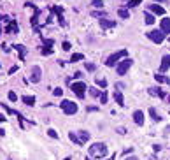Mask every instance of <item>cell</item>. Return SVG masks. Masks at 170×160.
<instances>
[{"mask_svg":"<svg viewBox=\"0 0 170 160\" xmlns=\"http://www.w3.org/2000/svg\"><path fill=\"white\" fill-rule=\"evenodd\" d=\"M107 160H114V155H112V157H111V159H107Z\"/></svg>","mask_w":170,"mask_h":160,"instance_id":"41","label":"cell"},{"mask_svg":"<svg viewBox=\"0 0 170 160\" xmlns=\"http://www.w3.org/2000/svg\"><path fill=\"white\" fill-rule=\"evenodd\" d=\"M53 11L58 14V21H60V25H65V19H63V16H61L63 9H61V7H53Z\"/></svg>","mask_w":170,"mask_h":160,"instance_id":"15","label":"cell"},{"mask_svg":"<svg viewBox=\"0 0 170 160\" xmlns=\"http://www.w3.org/2000/svg\"><path fill=\"white\" fill-rule=\"evenodd\" d=\"M84 90H88V88H86V83H83V81H79V83H72V92H74L79 99L84 97Z\"/></svg>","mask_w":170,"mask_h":160,"instance_id":"6","label":"cell"},{"mask_svg":"<svg viewBox=\"0 0 170 160\" xmlns=\"http://www.w3.org/2000/svg\"><path fill=\"white\" fill-rule=\"evenodd\" d=\"M116 130H118V134H121V136H123V134H126V129H125V127H118Z\"/></svg>","mask_w":170,"mask_h":160,"instance_id":"37","label":"cell"},{"mask_svg":"<svg viewBox=\"0 0 170 160\" xmlns=\"http://www.w3.org/2000/svg\"><path fill=\"white\" fill-rule=\"evenodd\" d=\"M14 48H16V49L19 51V56H21V58H23V56L26 55V49H25V46H21V44H18V46H14Z\"/></svg>","mask_w":170,"mask_h":160,"instance_id":"26","label":"cell"},{"mask_svg":"<svg viewBox=\"0 0 170 160\" xmlns=\"http://www.w3.org/2000/svg\"><path fill=\"white\" fill-rule=\"evenodd\" d=\"M47 136H49V137H53V139H58V134H56V130H53V129H49V130H47Z\"/></svg>","mask_w":170,"mask_h":160,"instance_id":"32","label":"cell"},{"mask_svg":"<svg viewBox=\"0 0 170 160\" xmlns=\"http://www.w3.org/2000/svg\"><path fill=\"white\" fill-rule=\"evenodd\" d=\"M86 69H88L90 72H93V70L97 69V65H95V63H86Z\"/></svg>","mask_w":170,"mask_h":160,"instance_id":"36","label":"cell"},{"mask_svg":"<svg viewBox=\"0 0 170 160\" xmlns=\"http://www.w3.org/2000/svg\"><path fill=\"white\" fill-rule=\"evenodd\" d=\"M16 70H18V67H16V65H14V67H11V69H9V74H14V72H16Z\"/></svg>","mask_w":170,"mask_h":160,"instance_id":"38","label":"cell"},{"mask_svg":"<svg viewBox=\"0 0 170 160\" xmlns=\"http://www.w3.org/2000/svg\"><path fill=\"white\" fill-rule=\"evenodd\" d=\"M149 113H151V116H153V120H154V122H162V116L156 113V109H154V107H151V109H149Z\"/></svg>","mask_w":170,"mask_h":160,"instance_id":"20","label":"cell"},{"mask_svg":"<svg viewBox=\"0 0 170 160\" xmlns=\"http://www.w3.org/2000/svg\"><path fill=\"white\" fill-rule=\"evenodd\" d=\"M60 107L63 109L65 114H75V113H77V104H75V102H70V100H63V102L60 104Z\"/></svg>","mask_w":170,"mask_h":160,"instance_id":"3","label":"cell"},{"mask_svg":"<svg viewBox=\"0 0 170 160\" xmlns=\"http://www.w3.org/2000/svg\"><path fill=\"white\" fill-rule=\"evenodd\" d=\"M118 14H119V18H123V19H128V18H130V12H128L126 9H119Z\"/></svg>","mask_w":170,"mask_h":160,"instance_id":"22","label":"cell"},{"mask_svg":"<svg viewBox=\"0 0 170 160\" xmlns=\"http://www.w3.org/2000/svg\"><path fill=\"white\" fill-rule=\"evenodd\" d=\"M83 58H84L83 53H74V55L70 56V62H79V60H83Z\"/></svg>","mask_w":170,"mask_h":160,"instance_id":"25","label":"cell"},{"mask_svg":"<svg viewBox=\"0 0 170 160\" xmlns=\"http://www.w3.org/2000/svg\"><path fill=\"white\" fill-rule=\"evenodd\" d=\"M7 97H9V100H11V102H16V100H18V95H16L14 92H9V95H7Z\"/></svg>","mask_w":170,"mask_h":160,"instance_id":"31","label":"cell"},{"mask_svg":"<svg viewBox=\"0 0 170 160\" xmlns=\"http://www.w3.org/2000/svg\"><path fill=\"white\" fill-rule=\"evenodd\" d=\"M116 26V21L114 19H100V28H104V30H107V28H114Z\"/></svg>","mask_w":170,"mask_h":160,"instance_id":"8","label":"cell"},{"mask_svg":"<svg viewBox=\"0 0 170 160\" xmlns=\"http://www.w3.org/2000/svg\"><path fill=\"white\" fill-rule=\"evenodd\" d=\"M100 102H102V104H105V102H107V93H105L104 90H102V95H100Z\"/></svg>","mask_w":170,"mask_h":160,"instance_id":"34","label":"cell"},{"mask_svg":"<svg viewBox=\"0 0 170 160\" xmlns=\"http://www.w3.org/2000/svg\"><path fill=\"white\" fill-rule=\"evenodd\" d=\"M147 37H149L153 42L160 44V42H163V39H165V33H163L162 30H149V32H147Z\"/></svg>","mask_w":170,"mask_h":160,"instance_id":"5","label":"cell"},{"mask_svg":"<svg viewBox=\"0 0 170 160\" xmlns=\"http://www.w3.org/2000/svg\"><path fill=\"white\" fill-rule=\"evenodd\" d=\"M144 18H146V23H147V25H153V23H154V16H153L151 12H146Z\"/></svg>","mask_w":170,"mask_h":160,"instance_id":"23","label":"cell"},{"mask_svg":"<svg viewBox=\"0 0 170 160\" xmlns=\"http://www.w3.org/2000/svg\"><path fill=\"white\" fill-rule=\"evenodd\" d=\"M23 102H25L26 106H33V104H35V97H28V95H25V97H23Z\"/></svg>","mask_w":170,"mask_h":160,"instance_id":"19","label":"cell"},{"mask_svg":"<svg viewBox=\"0 0 170 160\" xmlns=\"http://www.w3.org/2000/svg\"><path fill=\"white\" fill-rule=\"evenodd\" d=\"M88 151H90V155L95 157V159H104V157L107 155V144H105V143H95V144L90 146Z\"/></svg>","mask_w":170,"mask_h":160,"instance_id":"1","label":"cell"},{"mask_svg":"<svg viewBox=\"0 0 170 160\" xmlns=\"http://www.w3.org/2000/svg\"><path fill=\"white\" fill-rule=\"evenodd\" d=\"M169 69H170V55H165V56L162 58L160 70H162V72H165V70H169Z\"/></svg>","mask_w":170,"mask_h":160,"instance_id":"9","label":"cell"},{"mask_svg":"<svg viewBox=\"0 0 170 160\" xmlns=\"http://www.w3.org/2000/svg\"><path fill=\"white\" fill-rule=\"evenodd\" d=\"M91 4H93V7H97V9H102V7H104V2H102V0H93Z\"/></svg>","mask_w":170,"mask_h":160,"instance_id":"29","label":"cell"},{"mask_svg":"<svg viewBox=\"0 0 170 160\" xmlns=\"http://www.w3.org/2000/svg\"><path fill=\"white\" fill-rule=\"evenodd\" d=\"M61 93H63V90H61V88H56V90H53V95H54V97H61Z\"/></svg>","mask_w":170,"mask_h":160,"instance_id":"33","label":"cell"},{"mask_svg":"<svg viewBox=\"0 0 170 160\" xmlns=\"http://www.w3.org/2000/svg\"><path fill=\"white\" fill-rule=\"evenodd\" d=\"M149 11H151V12H154V14H158V16H163V14H165V9H163L162 5H158V4L149 5Z\"/></svg>","mask_w":170,"mask_h":160,"instance_id":"10","label":"cell"},{"mask_svg":"<svg viewBox=\"0 0 170 160\" xmlns=\"http://www.w3.org/2000/svg\"><path fill=\"white\" fill-rule=\"evenodd\" d=\"M133 122H135L137 125H144V113H142L140 109L133 113Z\"/></svg>","mask_w":170,"mask_h":160,"instance_id":"11","label":"cell"},{"mask_svg":"<svg viewBox=\"0 0 170 160\" xmlns=\"http://www.w3.org/2000/svg\"><path fill=\"white\" fill-rule=\"evenodd\" d=\"M126 160H139V159H137V157H128Z\"/></svg>","mask_w":170,"mask_h":160,"instance_id":"40","label":"cell"},{"mask_svg":"<svg viewBox=\"0 0 170 160\" xmlns=\"http://www.w3.org/2000/svg\"><path fill=\"white\" fill-rule=\"evenodd\" d=\"M0 19H2V18H0Z\"/></svg>","mask_w":170,"mask_h":160,"instance_id":"43","label":"cell"},{"mask_svg":"<svg viewBox=\"0 0 170 160\" xmlns=\"http://www.w3.org/2000/svg\"><path fill=\"white\" fill-rule=\"evenodd\" d=\"M112 97H114V100H116L119 106H125V99H123V93H121L119 90H118V92H114V95H112Z\"/></svg>","mask_w":170,"mask_h":160,"instance_id":"14","label":"cell"},{"mask_svg":"<svg viewBox=\"0 0 170 160\" xmlns=\"http://www.w3.org/2000/svg\"><path fill=\"white\" fill-rule=\"evenodd\" d=\"M68 139H70L72 143H75V144H79V146L83 144V143H81V139H79V137H77V136H75L74 132H70V134H68Z\"/></svg>","mask_w":170,"mask_h":160,"instance_id":"21","label":"cell"},{"mask_svg":"<svg viewBox=\"0 0 170 160\" xmlns=\"http://www.w3.org/2000/svg\"><path fill=\"white\" fill-rule=\"evenodd\" d=\"M95 81H97V85H98V86H102V88H105V86H107V81H105L104 78H97Z\"/></svg>","mask_w":170,"mask_h":160,"instance_id":"27","label":"cell"},{"mask_svg":"<svg viewBox=\"0 0 170 160\" xmlns=\"http://www.w3.org/2000/svg\"><path fill=\"white\" fill-rule=\"evenodd\" d=\"M132 63H133V60H130V58H125L123 62H119V63H118V67H116L118 74H119V76H125V74L128 72V69L132 67Z\"/></svg>","mask_w":170,"mask_h":160,"instance_id":"4","label":"cell"},{"mask_svg":"<svg viewBox=\"0 0 170 160\" xmlns=\"http://www.w3.org/2000/svg\"><path fill=\"white\" fill-rule=\"evenodd\" d=\"M0 122H5V116L4 114H0Z\"/></svg>","mask_w":170,"mask_h":160,"instance_id":"39","label":"cell"},{"mask_svg":"<svg viewBox=\"0 0 170 160\" xmlns=\"http://www.w3.org/2000/svg\"><path fill=\"white\" fill-rule=\"evenodd\" d=\"M5 32H7V33H11V32H16V33H18V25H16L14 21H11V25L7 26V30H5Z\"/></svg>","mask_w":170,"mask_h":160,"instance_id":"24","label":"cell"},{"mask_svg":"<svg viewBox=\"0 0 170 160\" xmlns=\"http://www.w3.org/2000/svg\"><path fill=\"white\" fill-rule=\"evenodd\" d=\"M51 46H53V41H46V48L42 49V55H46V56H47V55H51V53H53Z\"/></svg>","mask_w":170,"mask_h":160,"instance_id":"16","label":"cell"},{"mask_svg":"<svg viewBox=\"0 0 170 160\" xmlns=\"http://www.w3.org/2000/svg\"><path fill=\"white\" fill-rule=\"evenodd\" d=\"M167 100H169V104H170V95H169V97H167Z\"/></svg>","mask_w":170,"mask_h":160,"instance_id":"42","label":"cell"},{"mask_svg":"<svg viewBox=\"0 0 170 160\" xmlns=\"http://www.w3.org/2000/svg\"><path fill=\"white\" fill-rule=\"evenodd\" d=\"M126 55H128V51H126V49H121V51H116L114 55H111V56L107 58V62H105V65H107V67H114V65L118 63V60H119V58H125Z\"/></svg>","mask_w":170,"mask_h":160,"instance_id":"2","label":"cell"},{"mask_svg":"<svg viewBox=\"0 0 170 160\" xmlns=\"http://www.w3.org/2000/svg\"><path fill=\"white\" fill-rule=\"evenodd\" d=\"M79 139H81V143L84 144L86 141H90V134H88L86 130H81V132H79Z\"/></svg>","mask_w":170,"mask_h":160,"instance_id":"18","label":"cell"},{"mask_svg":"<svg viewBox=\"0 0 170 160\" xmlns=\"http://www.w3.org/2000/svg\"><path fill=\"white\" fill-rule=\"evenodd\" d=\"M165 35L167 33H170V19L169 18H165V19H162V28H160Z\"/></svg>","mask_w":170,"mask_h":160,"instance_id":"12","label":"cell"},{"mask_svg":"<svg viewBox=\"0 0 170 160\" xmlns=\"http://www.w3.org/2000/svg\"><path fill=\"white\" fill-rule=\"evenodd\" d=\"M149 95H156V97H160V99H163L165 97V92L162 90V88H149Z\"/></svg>","mask_w":170,"mask_h":160,"instance_id":"13","label":"cell"},{"mask_svg":"<svg viewBox=\"0 0 170 160\" xmlns=\"http://www.w3.org/2000/svg\"><path fill=\"white\" fill-rule=\"evenodd\" d=\"M88 90H90L91 97H100V90H97V88H88Z\"/></svg>","mask_w":170,"mask_h":160,"instance_id":"28","label":"cell"},{"mask_svg":"<svg viewBox=\"0 0 170 160\" xmlns=\"http://www.w3.org/2000/svg\"><path fill=\"white\" fill-rule=\"evenodd\" d=\"M61 48H63L65 51H70V48H72V46H70V42H67V41H65V42L61 44Z\"/></svg>","mask_w":170,"mask_h":160,"instance_id":"35","label":"cell"},{"mask_svg":"<svg viewBox=\"0 0 170 160\" xmlns=\"http://www.w3.org/2000/svg\"><path fill=\"white\" fill-rule=\"evenodd\" d=\"M142 0H128V4H126V7H135V5H139Z\"/></svg>","mask_w":170,"mask_h":160,"instance_id":"30","label":"cell"},{"mask_svg":"<svg viewBox=\"0 0 170 160\" xmlns=\"http://www.w3.org/2000/svg\"><path fill=\"white\" fill-rule=\"evenodd\" d=\"M40 76H42V70H40V67H32V72H30V81L32 83H39L40 81Z\"/></svg>","mask_w":170,"mask_h":160,"instance_id":"7","label":"cell"},{"mask_svg":"<svg viewBox=\"0 0 170 160\" xmlns=\"http://www.w3.org/2000/svg\"><path fill=\"white\" fill-rule=\"evenodd\" d=\"M154 79L160 81V83H167V85H170V78H165L163 74H154Z\"/></svg>","mask_w":170,"mask_h":160,"instance_id":"17","label":"cell"}]
</instances>
